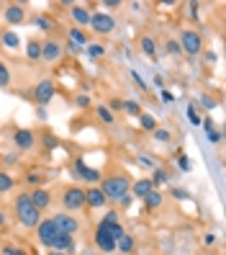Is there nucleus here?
Returning a JSON list of instances; mask_svg holds the SVG:
<instances>
[{
    "mask_svg": "<svg viewBox=\"0 0 226 255\" xmlns=\"http://www.w3.org/2000/svg\"><path fill=\"white\" fill-rule=\"evenodd\" d=\"M70 16H72V21H75V23H77V28L90 26V10H87L85 5H72Z\"/></svg>",
    "mask_w": 226,
    "mask_h": 255,
    "instance_id": "f3484780",
    "label": "nucleus"
},
{
    "mask_svg": "<svg viewBox=\"0 0 226 255\" xmlns=\"http://www.w3.org/2000/svg\"><path fill=\"white\" fill-rule=\"evenodd\" d=\"M95 248H98V253H103V255H108V253H116V240L111 237V230H108V224L105 222H100L98 224V230H95Z\"/></svg>",
    "mask_w": 226,
    "mask_h": 255,
    "instance_id": "0eeeda50",
    "label": "nucleus"
},
{
    "mask_svg": "<svg viewBox=\"0 0 226 255\" xmlns=\"http://www.w3.org/2000/svg\"><path fill=\"white\" fill-rule=\"evenodd\" d=\"M3 18H5L10 26H18V23L26 21V8H23L21 3H10V5L3 8Z\"/></svg>",
    "mask_w": 226,
    "mask_h": 255,
    "instance_id": "f8f14e48",
    "label": "nucleus"
},
{
    "mask_svg": "<svg viewBox=\"0 0 226 255\" xmlns=\"http://www.w3.org/2000/svg\"><path fill=\"white\" fill-rule=\"evenodd\" d=\"M34 26H36V28H44V31H52V28H54V21L47 18V16H36V18H34Z\"/></svg>",
    "mask_w": 226,
    "mask_h": 255,
    "instance_id": "bb28decb",
    "label": "nucleus"
},
{
    "mask_svg": "<svg viewBox=\"0 0 226 255\" xmlns=\"http://www.w3.org/2000/svg\"><path fill=\"white\" fill-rule=\"evenodd\" d=\"M139 124L149 131H154L157 129V122H154V116H149V114H139Z\"/></svg>",
    "mask_w": 226,
    "mask_h": 255,
    "instance_id": "c85d7f7f",
    "label": "nucleus"
},
{
    "mask_svg": "<svg viewBox=\"0 0 226 255\" xmlns=\"http://www.w3.org/2000/svg\"><path fill=\"white\" fill-rule=\"evenodd\" d=\"M75 103H77V109H87V106H90V96L80 93L77 98H75Z\"/></svg>",
    "mask_w": 226,
    "mask_h": 255,
    "instance_id": "c9c22d12",
    "label": "nucleus"
},
{
    "mask_svg": "<svg viewBox=\"0 0 226 255\" xmlns=\"http://www.w3.org/2000/svg\"><path fill=\"white\" fill-rule=\"evenodd\" d=\"M13 142H16L18 149H31L36 144V137L31 129H16V134H13Z\"/></svg>",
    "mask_w": 226,
    "mask_h": 255,
    "instance_id": "ddd939ff",
    "label": "nucleus"
},
{
    "mask_svg": "<svg viewBox=\"0 0 226 255\" xmlns=\"http://www.w3.org/2000/svg\"><path fill=\"white\" fill-rule=\"evenodd\" d=\"M5 222H8V219H5V212H3V209H0V230L5 227Z\"/></svg>",
    "mask_w": 226,
    "mask_h": 255,
    "instance_id": "09e8293b",
    "label": "nucleus"
},
{
    "mask_svg": "<svg viewBox=\"0 0 226 255\" xmlns=\"http://www.w3.org/2000/svg\"><path fill=\"white\" fill-rule=\"evenodd\" d=\"M3 44H5L8 49H16L18 44H21V39H18V34H13V31H5V34H3Z\"/></svg>",
    "mask_w": 226,
    "mask_h": 255,
    "instance_id": "a878e982",
    "label": "nucleus"
},
{
    "mask_svg": "<svg viewBox=\"0 0 226 255\" xmlns=\"http://www.w3.org/2000/svg\"><path fill=\"white\" fill-rule=\"evenodd\" d=\"M44 142H47V147H57V139H54V137H47Z\"/></svg>",
    "mask_w": 226,
    "mask_h": 255,
    "instance_id": "3c124183",
    "label": "nucleus"
},
{
    "mask_svg": "<svg viewBox=\"0 0 226 255\" xmlns=\"http://www.w3.org/2000/svg\"><path fill=\"white\" fill-rule=\"evenodd\" d=\"M57 235H59V230H57V224H54L52 219H41V222L36 224V237H39V245H41V248L52 250Z\"/></svg>",
    "mask_w": 226,
    "mask_h": 255,
    "instance_id": "423d86ee",
    "label": "nucleus"
},
{
    "mask_svg": "<svg viewBox=\"0 0 226 255\" xmlns=\"http://www.w3.org/2000/svg\"><path fill=\"white\" fill-rule=\"evenodd\" d=\"M72 248H75V240H72V235H62V232L57 235L54 245H52V250H57V253H72Z\"/></svg>",
    "mask_w": 226,
    "mask_h": 255,
    "instance_id": "a211bd4d",
    "label": "nucleus"
},
{
    "mask_svg": "<svg viewBox=\"0 0 226 255\" xmlns=\"http://www.w3.org/2000/svg\"><path fill=\"white\" fill-rule=\"evenodd\" d=\"M49 255H70V253H57V250H49Z\"/></svg>",
    "mask_w": 226,
    "mask_h": 255,
    "instance_id": "603ef678",
    "label": "nucleus"
},
{
    "mask_svg": "<svg viewBox=\"0 0 226 255\" xmlns=\"http://www.w3.org/2000/svg\"><path fill=\"white\" fill-rule=\"evenodd\" d=\"M52 222L57 224V230L62 232V235H77V232H80V222L75 219L72 214H67V212L54 214V217H52Z\"/></svg>",
    "mask_w": 226,
    "mask_h": 255,
    "instance_id": "6e6552de",
    "label": "nucleus"
},
{
    "mask_svg": "<svg viewBox=\"0 0 226 255\" xmlns=\"http://www.w3.org/2000/svg\"><path fill=\"white\" fill-rule=\"evenodd\" d=\"M26 57L28 59H41V41L39 39H31L26 44Z\"/></svg>",
    "mask_w": 226,
    "mask_h": 255,
    "instance_id": "412c9836",
    "label": "nucleus"
},
{
    "mask_svg": "<svg viewBox=\"0 0 226 255\" xmlns=\"http://www.w3.org/2000/svg\"><path fill=\"white\" fill-rule=\"evenodd\" d=\"M124 111L131 114V116H139V114H142V109H139L137 101H124Z\"/></svg>",
    "mask_w": 226,
    "mask_h": 255,
    "instance_id": "7c9ffc66",
    "label": "nucleus"
},
{
    "mask_svg": "<svg viewBox=\"0 0 226 255\" xmlns=\"http://www.w3.org/2000/svg\"><path fill=\"white\" fill-rule=\"evenodd\" d=\"M103 222H108V224H116V222H118V214H116V212H108V214H105V219H103Z\"/></svg>",
    "mask_w": 226,
    "mask_h": 255,
    "instance_id": "a19ab883",
    "label": "nucleus"
},
{
    "mask_svg": "<svg viewBox=\"0 0 226 255\" xmlns=\"http://www.w3.org/2000/svg\"><path fill=\"white\" fill-rule=\"evenodd\" d=\"M95 114H98V119H100L103 124H113V122H116V116H113V111H111L108 106H98Z\"/></svg>",
    "mask_w": 226,
    "mask_h": 255,
    "instance_id": "b1692460",
    "label": "nucleus"
},
{
    "mask_svg": "<svg viewBox=\"0 0 226 255\" xmlns=\"http://www.w3.org/2000/svg\"><path fill=\"white\" fill-rule=\"evenodd\" d=\"M137 160H139L142 168H154V160H152V157H147V155H139Z\"/></svg>",
    "mask_w": 226,
    "mask_h": 255,
    "instance_id": "4c0bfd02",
    "label": "nucleus"
},
{
    "mask_svg": "<svg viewBox=\"0 0 226 255\" xmlns=\"http://www.w3.org/2000/svg\"><path fill=\"white\" fill-rule=\"evenodd\" d=\"M206 62H216V54L214 52H206Z\"/></svg>",
    "mask_w": 226,
    "mask_h": 255,
    "instance_id": "8fccbe9b",
    "label": "nucleus"
},
{
    "mask_svg": "<svg viewBox=\"0 0 226 255\" xmlns=\"http://www.w3.org/2000/svg\"><path fill=\"white\" fill-rule=\"evenodd\" d=\"M116 250H121L124 255H129V253L134 250V240H131L129 235H124V237H118V240H116Z\"/></svg>",
    "mask_w": 226,
    "mask_h": 255,
    "instance_id": "5701e85b",
    "label": "nucleus"
},
{
    "mask_svg": "<svg viewBox=\"0 0 226 255\" xmlns=\"http://www.w3.org/2000/svg\"><path fill=\"white\" fill-rule=\"evenodd\" d=\"M3 255H26V250L13 248V245H3Z\"/></svg>",
    "mask_w": 226,
    "mask_h": 255,
    "instance_id": "f704fd0d",
    "label": "nucleus"
},
{
    "mask_svg": "<svg viewBox=\"0 0 226 255\" xmlns=\"http://www.w3.org/2000/svg\"><path fill=\"white\" fill-rule=\"evenodd\" d=\"M70 39H72V44L75 47H87V34H85V28H70Z\"/></svg>",
    "mask_w": 226,
    "mask_h": 255,
    "instance_id": "aec40b11",
    "label": "nucleus"
},
{
    "mask_svg": "<svg viewBox=\"0 0 226 255\" xmlns=\"http://www.w3.org/2000/svg\"><path fill=\"white\" fill-rule=\"evenodd\" d=\"M3 8H5V5H3V3H0V13H3Z\"/></svg>",
    "mask_w": 226,
    "mask_h": 255,
    "instance_id": "5fc2aeb1",
    "label": "nucleus"
},
{
    "mask_svg": "<svg viewBox=\"0 0 226 255\" xmlns=\"http://www.w3.org/2000/svg\"><path fill=\"white\" fill-rule=\"evenodd\" d=\"M85 204L90 206V209H103L105 206V196H103V191L100 188H87L85 191Z\"/></svg>",
    "mask_w": 226,
    "mask_h": 255,
    "instance_id": "dca6fc26",
    "label": "nucleus"
},
{
    "mask_svg": "<svg viewBox=\"0 0 226 255\" xmlns=\"http://www.w3.org/2000/svg\"><path fill=\"white\" fill-rule=\"evenodd\" d=\"M72 173H75V178H80V181H87V183H100V170L87 168L85 160H75Z\"/></svg>",
    "mask_w": 226,
    "mask_h": 255,
    "instance_id": "9d476101",
    "label": "nucleus"
},
{
    "mask_svg": "<svg viewBox=\"0 0 226 255\" xmlns=\"http://www.w3.org/2000/svg\"><path fill=\"white\" fill-rule=\"evenodd\" d=\"M87 255H103V253H87Z\"/></svg>",
    "mask_w": 226,
    "mask_h": 255,
    "instance_id": "864d4df0",
    "label": "nucleus"
},
{
    "mask_svg": "<svg viewBox=\"0 0 226 255\" xmlns=\"http://www.w3.org/2000/svg\"><path fill=\"white\" fill-rule=\"evenodd\" d=\"M87 54L90 57H103L105 54V47H103V44H87Z\"/></svg>",
    "mask_w": 226,
    "mask_h": 255,
    "instance_id": "72a5a7b5",
    "label": "nucleus"
},
{
    "mask_svg": "<svg viewBox=\"0 0 226 255\" xmlns=\"http://www.w3.org/2000/svg\"><path fill=\"white\" fill-rule=\"evenodd\" d=\"M28 196H31V204L39 209V212H44V209L52 206V193L47 188H36L34 193H28Z\"/></svg>",
    "mask_w": 226,
    "mask_h": 255,
    "instance_id": "2eb2a0df",
    "label": "nucleus"
},
{
    "mask_svg": "<svg viewBox=\"0 0 226 255\" xmlns=\"http://www.w3.org/2000/svg\"><path fill=\"white\" fill-rule=\"evenodd\" d=\"M152 191H154V183L149 181V178H139V181L131 183V196H137V199H142V201H144Z\"/></svg>",
    "mask_w": 226,
    "mask_h": 255,
    "instance_id": "4468645a",
    "label": "nucleus"
},
{
    "mask_svg": "<svg viewBox=\"0 0 226 255\" xmlns=\"http://www.w3.org/2000/svg\"><path fill=\"white\" fill-rule=\"evenodd\" d=\"M177 44H180V49H183L185 54H190V57H195V54H201V52H203V39H201L198 31H193V28H185V31H180Z\"/></svg>",
    "mask_w": 226,
    "mask_h": 255,
    "instance_id": "7ed1b4c3",
    "label": "nucleus"
},
{
    "mask_svg": "<svg viewBox=\"0 0 226 255\" xmlns=\"http://www.w3.org/2000/svg\"><path fill=\"white\" fill-rule=\"evenodd\" d=\"M164 52H167L170 57H180V54H183V49H180L177 39H170V41H167V47H164Z\"/></svg>",
    "mask_w": 226,
    "mask_h": 255,
    "instance_id": "c756f323",
    "label": "nucleus"
},
{
    "mask_svg": "<svg viewBox=\"0 0 226 255\" xmlns=\"http://www.w3.org/2000/svg\"><path fill=\"white\" fill-rule=\"evenodd\" d=\"M90 28H93L95 34H113L116 31V18L111 13L105 10H98V13H90Z\"/></svg>",
    "mask_w": 226,
    "mask_h": 255,
    "instance_id": "39448f33",
    "label": "nucleus"
},
{
    "mask_svg": "<svg viewBox=\"0 0 226 255\" xmlns=\"http://www.w3.org/2000/svg\"><path fill=\"white\" fill-rule=\"evenodd\" d=\"M172 196H175V199H180V201H183V199H188V193H185L183 188H175V191H172Z\"/></svg>",
    "mask_w": 226,
    "mask_h": 255,
    "instance_id": "79ce46f5",
    "label": "nucleus"
},
{
    "mask_svg": "<svg viewBox=\"0 0 226 255\" xmlns=\"http://www.w3.org/2000/svg\"><path fill=\"white\" fill-rule=\"evenodd\" d=\"M103 5H105V8H118V5H121V3H118V0H105Z\"/></svg>",
    "mask_w": 226,
    "mask_h": 255,
    "instance_id": "49530a36",
    "label": "nucleus"
},
{
    "mask_svg": "<svg viewBox=\"0 0 226 255\" xmlns=\"http://www.w3.org/2000/svg\"><path fill=\"white\" fill-rule=\"evenodd\" d=\"M144 204H147V209H157V206L162 204V193L154 188V191H152V193H149V196L144 199Z\"/></svg>",
    "mask_w": 226,
    "mask_h": 255,
    "instance_id": "393cba45",
    "label": "nucleus"
},
{
    "mask_svg": "<svg viewBox=\"0 0 226 255\" xmlns=\"http://www.w3.org/2000/svg\"><path fill=\"white\" fill-rule=\"evenodd\" d=\"M216 243V235H206L203 237V245H214Z\"/></svg>",
    "mask_w": 226,
    "mask_h": 255,
    "instance_id": "a18cd8bd",
    "label": "nucleus"
},
{
    "mask_svg": "<svg viewBox=\"0 0 226 255\" xmlns=\"http://www.w3.org/2000/svg\"><path fill=\"white\" fill-rule=\"evenodd\" d=\"M54 93H57V88H54L52 80H41V83H36V88H34V98H36L39 106H47V103L54 98Z\"/></svg>",
    "mask_w": 226,
    "mask_h": 255,
    "instance_id": "9b49d317",
    "label": "nucleus"
},
{
    "mask_svg": "<svg viewBox=\"0 0 226 255\" xmlns=\"http://www.w3.org/2000/svg\"><path fill=\"white\" fill-rule=\"evenodd\" d=\"M36 116L39 119H47V106H36Z\"/></svg>",
    "mask_w": 226,
    "mask_h": 255,
    "instance_id": "37998d69",
    "label": "nucleus"
},
{
    "mask_svg": "<svg viewBox=\"0 0 226 255\" xmlns=\"http://www.w3.org/2000/svg\"><path fill=\"white\" fill-rule=\"evenodd\" d=\"M188 114H190V122H193V124H201V119H198V114H195V111H193V109H190V111H188Z\"/></svg>",
    "mask_w": 226,
    "mask_h": 255,
    "instance_id": "de8ad7c7",
    "label": "nucleus"
},
{
    "mask_svg": "<svg viewBox=\"0 0 226 255\" xmlns=\"http://www.w3.org/2000/svg\"><path fill=\"white\" fill-rule=\"evenodd\" d=\"M180 170H185V173H190V170H193V165H190V160H188V157H180Z\"/></svg>",
    "mask_w": 226,
    "mask_h": 255,
    "instance_id": "ea45409f",
    "label": "nucleus"
},
{
    "mask_svg": "<svg viewBox=\"0 0 226 255\" xmlns=\"http://www.w3.org/2000/svg\"><path fill=\"white\" fill-rule=\"evenodd\" d=\"M13 212H16V219L23 230H36V224L41 222V212L31 204V196L28 193H21L13 201Z\"/></svg>",
    "mask_w": 226,
    "mask_h": 255,
    "instance_id": "f257e3e1",
    "label": "nucleus"
},
{
    "mask_svg": "<svg viewBox=\"0 0 226 255\" xmlns=\"http://www.w3.org/2000/svg\"><path fill=\"white\" fill-rule=\"evenodd\" d=\"M139 49H142L147 57H157V44H154L152 36H142V39H139Z\"/></svg>",
    "mask_w": 226,
    "mask_h": 255,
    "instance_id": "6ab92c4d",
    "label": "nucleus"
},
{
    "mask_svg": "<svg viewBox=\"0 0 226 255\" xmlns=\"http://www.w3.org/2000/svg\"><path fill=\"white\" fill-rule=\"evenodd\" d=\"M65 54V47L59 44L57 39H47V41H41V59L44 62H57L59 57Z\"/></svg>",
    "mask_w": 226,
    "mask_h": 255,
    "instance_id": "1a4fd4ad",
    "label": "nucleus"
},
{
    "mask_svg": "<svg viewBox=\"0 0 226 255\" xmlns=\"http://www.w3.org/2000/svg\"><path fill=\"white\" fill-rule=\"evenodd\" d=\"M111 109H116V111H121V109H124V101H118V98H116V101H111Z\"/></svg>",
    "mask_w": 226,
    "mask_h": 255,
    "instance_id": "c03bdc74",
    "label": "nucleus"
},
{
    "mask_svg": "<svg viewBox=\"0 0 226 255\" xmlns=\"http://www.w3.org/2000/svg\"><path fill=\"white\" fill-rule=\"evenodd\" d=\"M44 178H47V175H41L39 170H34V173H28V183H34V186H39V183L44 181Z\"/></svg>",
    "mask_w": 226,
    "mask_h": 255,
    "instance_id": "e433bc0d",
    "label": "nucleus"
},
{
    "mask_svg": "<svg viewBox=\"0 0 226 255\" xmlns=\"http://www.w3.org/2000/svg\"><path fill=\"white\" fill-rule=\"evenodd\" d=\"M159 98H162L164 103H172V101H175V96L167 91V88H162V91H159Z\"/></svg>",
    "mask_w": 226,
    "mask_h": 255,
    "instance_id": "58836bf2",
    "label": "nucleus"
},
{
    "mask_svg": "<svg viewBox=\"0 0 226 255\" xmlns=\"http://www.w3.org/2000/svg\"><path fill=\"white\" fill-rule=\"evenodd\" d=\"M154 139H157V142H170V139H172V134H170V129L157 127V129H154Z\"/></svg>",
    "mask_w": 226,
    "mask_h": 255,
    "instance_id": "2f4dec72",
    "label": "nucleus"
},
{
    "mask_svg": "<svg viewBox=\"0 0 226 255\" xmlns=\"http://www.w3.org/2000/svg\"><path fill=\"white\" fill-rule=\"evenodd\" d=\"M167 178H170V175H167V170H162V168H154V178H149V181H152V183L157 186V183H164V181H167Z\"/></svg>",
    "mask_w": 226,
    "mask_h": 255,
    "instance_id": "473e14b6",
    "label": "nucleus"
},
{
    "mask_svg": "<svg viewBox=\"0 0 226 255\" xmlns=\"http://www.w3.org/2000/svg\"><path fill=\"white\" fill-rule=\"evenodd\" d=\"M62 206H65V212H80V209H85V191L77 186H67L62 191Z\"/></svg>",
    "mask_w": 226,
    "mask_h": 255,
    "instance_id": "20e7f679",
    "label": "nucleus"
},
{
    "mask_svg": "<svg viewBox=\"0 0 226 255\" xmlns=\"http://www.w3.org/2000/svg\"><path fill=\"white\" fill-rule=\"evenodd\" d=\"M8 85H10V67L0 62V88H8Z\"/></svg>",
    "mask_w": 226,
    "mask_h": 255,
    "instance_id": "cd10ccee",
    "label": "nucleus"
},
{
    "mask_svg": "<svg viewBox=\"0 0 226 255\" xmlns=\"http://www.w3.org/2000/svg\"><path fill=\"white\" fill-rule=\"evenodd\" d=\"M13 186H16V181H13V175L8 170H0V193H8Z\"/></svg>",
    "mask_w": 226,
    "mask_h": 255,
    "instance_id": "4be33fe9",
    "label": "nucleus"
},
{
    "mask_svg": "<svg viewBox=\"0 0 226 255\" xmlns=\"http://www.w3.org/2000/svg\"><path fill=\"white\" fill-rule=\"evenodd\" d=\"M100 191H103L105 201L121 204L126 196H131V178L129 175H111L105 181H100Z\"/></svg>",
    "mask_w": 226,
    "mask_h": 255,
    "instance_id": "f03ea898",
    "label": "nucleus"
}]
</instances>
